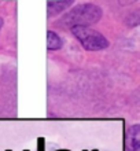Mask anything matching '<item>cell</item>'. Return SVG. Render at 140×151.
I'll list each match as a JSON object with an SVG mask.
<instances>
[{"label":"cell","instance_id":"1","mask_svg":"<svg viewBox=\"0 0 140 151\" xmlns=\"http://www.w3.org/2000/svg\"><path fill=\"white\" fill-rule=\"evenodd\" d=\"M72 33L87 51H100L108 47L107 39L87 25H73Z\"/></svg>","mask_w":140,"mask_h":151},{"label":"cell","instance_id":"2","mask_svg":"<svg viewBox=\"0 0 140 151\" xmlns=\"http://www.w3.org/2000/svg\"><path fill=\"white\" fill-rule=\"evenodd\" d=\"M102 17V11L98 6L93 4H83L70 11L65 18V22L70 26L73 25H89L98 22Z\"/></svg>","mask_w":140,"mask_h":151},{"label":"cell","instance_id":"3","mask_svg":"<svg viewBox=\"0 0 140 151\" xmlns=\"http://www.w3.org/2000/svg\"><path fill=\"white\" fill-rule=\"evenodd\" d=\"M139 125H133L128 131V143L133 151L139 150V136H140V129Z\"/></svg>","mask_w":140,"mask_h":151},{"label":"cell","instance_id":"4","mask_svg":"<svg viewBox=\"0 0 140 151\" xmlns=\"http://www.w3.org/2000/svg\"><path fill=\"white\" fill-rule=\"evenodd\" d=\"M47 48L50 51H56V50L62 48V40L52 30H48L47 32Z\"/></svg>","mask_w":140,"mask_h":151},{"label":"cell","instance_id":"5","mask_svg":"<svg viewBox=\"0 0 140 151\" xmlns=\"http://www.w3.org/2000/svg\"><path fill=\"white\" fill-rule=\"evenodd\" d=\"M37 151H45V139L43 136L37 137Z\"/></svg>","mask_w":140,"mask_h":151},{"label":"cell","instance_id":"6","mask_svg":"<svg viewBox=\"0 0 140 151\" xmlns=\"http://www.w3.org/2000/svg\"><path fill=\"white\" fill-rule=\"evenodd\" d=\"M1 26H3V19L0 18V29H1Z\"/></svg>","mask_w":140,"mask_h":151},{"label":"cell","instance_id":"7","mask_svg":"<svg viewBox=\"0 0 140 151\" xmlns=\"http://www.w3.org/2000/svg\"><path fill=\"white\" fill-rule=\"evenodd\" d=\"M56 151H70V150H66V148H62V150H56Z\"/></svg>","mask_w":140,"mask_h":151},{"label":"cell","instance_id":"8","mask_svg":"<svg viewBox=\"0 0 140 151\" xmlns=\"http://www.w3.org/2000/svg\"><path fill=\"white\" fill-rule=\"evenodd\" d=\"M83 151H88V150H83ZM92 151H99V150H96V148H95V150H92Z\"/></svg>","mask_w":140,"mask_h":151},{"label":"cell","instance_id":"9","mask_svg":"<svg viewBox=\"0 0 140 151\" xmlns=\"http://www.w3.org/2000/svg\"><path fill=\"white\" fill-rule=\"evenodd\" d=\"M24 151H30V150H24Z\"/></svg>","mask_w":140,"mask_h":151},{"label":"cell","instance_id":"10","mask_svg":"<svg viewBox=\"0 0 140 151\" xmlns=\"http://www.w3.org/2000/svg\"><path fill=\"white\" fill-rule=\"evenodd\" d=\"M6 151H12V150H6Z\"/></svg>","mask_w":140,"mask_h":151}]
</instances>
